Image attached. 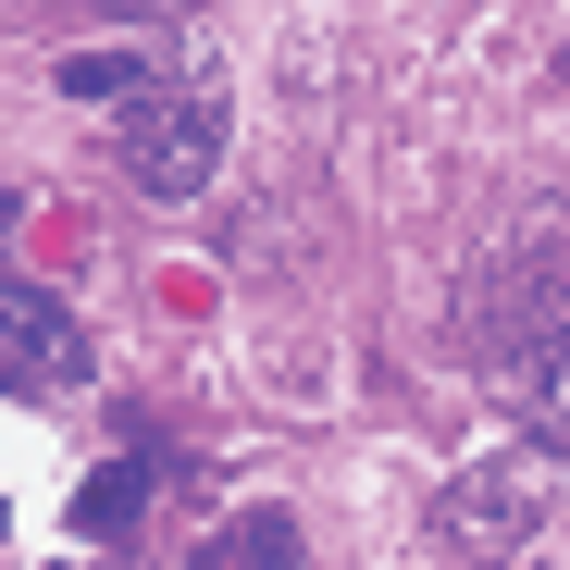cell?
Returning a JSON list of instances; mask_svg holds the SVG:
<instances>
[{
    "label": "cell",
    "mask_w": 570,
    "mask_h": 570,
    "mask_svg": "<svg viewBox=\"0 0 570 570\" xmlns=\"http://www.w3.org/2000/svg\"><path fill=\"white\" fill-rule=\"evenodd\" d=\"M112 161H125V186L137 199H199V186L224 174V87H199V75H149L137 100H125V137H112Z\"/></svg>",
    "instance_id": "6da1fadb"
},
{
    "label": "cell",
    "mask_w": 570,
    "mask_h": 570,
    "mask_svg": "<svg viewBox=\"0 0 570 570\" xmlns=\"http://www.w3.org/2000/svg\"><path fill=\"white\" fill-rule=\"evenodd\" d=\"M459 323H471V347H533V335H570V261L558 248H509V261H484L471 273V298H459Z\"/></svg>",
    "instance_id": "7a4b0ae2"
},
{
    "label": "cell",
    "mask_w": 570,
    "mask_h": 570,
    "mask_svg": "<svg viewBox=\"0 0 570 570\" xmlns=\"http://www.w3.org/2000/svg\"><path fill=\"white\" fill-rule=\"evenodd\" d=\"M87 385V335L62 298H38V285L0 261V397H75Z\"/></svg>",
    "instance_id": "3957f363"
},
{
    "label": "cell",
    "mask_w": 570,
    "mask_h": 570,
    "mask_svg": "<svg viewBox=\"0 0 570 570\" xmlns=\"http://www.w3.org/2000/svg\"><path fill=\"white\" fill-rule=\"evenodd\" d=\"M546 521V471L533 459H471L459 484L434 497V546H459V558H497V546H521Z\"/></svg>",
    "instance_id": "277c9868"
},
{
    "label": "cell",
    "mask_w": 570,
    "mask_h": 570,
    "mask_svg": "<svg viewBox=\"0 0 570 570\" xmlns=\"http://www.w3.org/2000/svg\"><path fill=\"white\" fill-rule=\"evenodd\" d=\"M149 471H161L149 446H137V459L112 446V459H100V471H87V484H75V533H87V546H125V533L149 521Z\"/></svg>",
    "instance_id": "5b68a950"
},
{
    "label": "cell",
    "mask_w": 570,
    "mask_h": 570,
    "mask_svg": "<svg viewBox=\"0 0 570 570\" xmlns=\"http://www.w3.org/2000/svg\"><path fill=\"white\" fill-rule=\"evenodd\" d=\"M509 397H521V422L570 459V335H533V347H509Z\"/></svg>",
    "instance_id": "8992f818"
},
{
    "label": "cell",
    "mask_w": 570,
    "mask_h": 570,
    "mask_svg": "<svg viewBox=\"0 0 570 570\" xmlns=\"http://www.w3.org/2000/svg\"><path fill=\"white\" fill-rule=\"evenodd\" d=\"M149 75H161V62H149L137 38H125V50L100 38V50H62V100H137Z\"/></svg>",
    "instance_id": "52a82bcc"
},
{
    "label": "cell",
    "mask_w": 570,
    "mask_h": 570,
    "mask_svg": "<svg viewBox=\"0 0 570 570\" xmlns=\"http://www.w3.org/2000/svg\"><path fill=\"white\" fill-rule=\"evenodd\" d=\"M199 558H248V570H285V558H298V521H285V509H236V521H212V533H199Z\"/></svg>",
    "instance_id": "ba28073f"
},
{
    "label": "cell",
    "mask_w": 570,
    "mask_h": 570,
    "mask_svg": "<svg viewBox=\"0 0 570 570\" xmlns=\"http://www.w3.org/2000/svg\"><path fill=\"white\" fill-rule=\"evenodd\" d=\"M558 75H570V50H558Z\"/></svg>",
    "instance_id": "9c48e42d"
}]
</instances>
